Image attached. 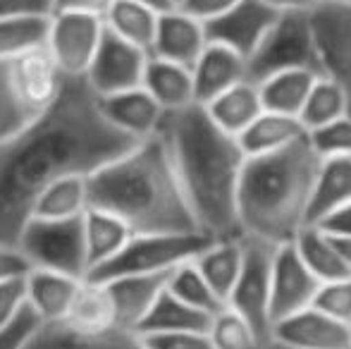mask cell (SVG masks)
<instances>
[{"instance_id": "6da1fadb", "label": "cell", "mask_w": 351, "mask_h": 349, "mask_svg": "<svg viewBox=\"0 0 351 349\" xmlns=\"http://www.w3.org/2000/svg\"><path fill=\"white\" fill-rule=\"evenodd\" d=\"M134 144L106 120L86 80H62L29 125L0 141V247L17 249L34 201L48 184L93 175Z\"/></svg>"}, {"instance_id": "7a4b0ae2", "label": "cell", "mask_w": 351, "mask_h": 349, "mask_svg": "<svg viewBox=\"0 0 351 349\" xmlns=\"http://www.w3.org/2000/svg\"><path fill=\"white\" fill-rule=\"evenodd\" d=\"M158 134L201 232L210 239L241 234L237 191L246 156L239 139L222 132L201 103L165 112Z\"/></svg>"}, {"instance_id": "3957f363", "label": "cell", "mask_w": 351, "mask_h": 349, "mask_svg": "<svg viewBox=\"0 0 351 349\" xmlns=\"http://www.w3.org/2000/svg\"><path fill=\"white\" fill-rule=\"evenodd\" d=\"M86 184L91 208L117 215L134 234L201 232L160 134L98 168Z\"/></svg>"}, {"instance_id": "277c9868", "label": "cell", "mask_w": 351, "mask_h": 349, "mask_svg": "<svg viewBox=\"0 0 351 349\" xmlns=\"http://www.w3.org/2000/svg\"><path fill=\"white\" fill-rule=\"evenodd\" d=\"M323 156L308 136L278 154L251 156L237 191V223L241 237L273 247L291 244L308 225V206Z\"/></svg>"}, {"instance_id": "5b68a950", "label": "cell", "mask_w": 351, "mask_h": 349, "mask_svg": "<svg viewBox=\"0 0 351 349\" xmlns=\"http://www.w3.org/2000/svg\"><path fill=\"white\" fill-rule=\"evenodd\" d=\"M210 237L204 232L186 234H134L127 247L112 261L91 270L86 280L91 282H108L122 275H165L177 265L196 258Z\"/></svg>"}, {"instance_id": "8992f818", "label": "cell", "mask_w": 351, "mask_h": 349, "mask_svg": "<svg viewBox=\"0 0 351 349\" xmlns=\"http://www.w3.org/2000/svg\"><path fill=\"white\" fill-rule=\"evenodd\" d=\"M103 36V14L86 10H56L48 19L43 48L62 80H84Z\"/></svg>"}, {"instance_id": "52a82bcc", "label": "cell", "mask_w": 351, "mask_h": 349, "mask_svg": "<svg viewBox=\"0 0 351 349\" xmlns=\"http://www.w3.org/2000/svg\"><path fill=\"white\" fill-rule=\"evenodd\" d=\"M17 252L29 268H46L86 280V249H84L82 218L67 223L29 220L17 239Z\"/></svg>"}, {"instance_id": "ba28073f", "label": "cell", "mask_w": 351, "mask_h": 349, "mask_svg": "<svg viewBox=\"0 0 351 349\" xmlns=\"http://www.w3.org/2000/svg\"><path fill=\"white\" fill-rule=\"evenodd\" d=\"M287 67H313L320 72L311 14H282L256 56L249 60V80L258 82L270 72Z\"/></svg>"}, {"instance_id": "9c48e42d", "label": "cell", "mask_w": 351, "mask_h": 349, "mask_svg": "<svg viewBox=\"0 0 351 349\" xmlns=\"http://www.w3.org/2000/svg\"><path fill=\"white\" fill-rule=\"evenodd\" d=\"M273 244L244 237V265L225 306L237 311L270 342V270L275 258ZM273 345V342H270Z\"/></svg>"}, {"instance_id": "30bf717a", "label": "cell", "mask_w": 351, "mask_h": 349, "mask_svg": "<svg viewBox=\"0 0 351 349\" xmlns=\"http://www.w3.org/2000/svg\"><path fill=\"white\" fill-rule=\"evenodd\" d=\"M280 17V10L265 0H241L225 14L206 24V34L208 41L227 46L249 62Z\"/></svg>"}, {"instance_id": "8fae6325", "label": "cell", "mask_w": 351, "mask_h": 349, "mask_svg": "<svg viewBox=\"0 0 351 349\" xmlns=\"http://www.w3.org/2000/svg\"><path fill=\"white\" fill-rule=\"evenodd\" d=\"M320 282L304 265L294 244H282L275 249L270 270V330L275 323L313 306Z\"/></svg>"}, {"instance_id": "7c38bea8", "label": "cell", "mask_w": 351, "mask_h": 349, "mask_svg": "<svg viewBox=\"0 0 351 349\" xmlns=\"http://www.w3.org/2000/svg\"><path fill=\"white\" fill-rule=\"evenodd\" d=\"M148 58H151L148 53L112 36L106 29V36H103L96 58H93L84 80L91 86V91L101 98L130 91V88L141 86Z\"/></svg>"}, {"instance_id": "4fadbf2b", "label": "cell", "mask_w": 351, "mask_h": 349, "mask_svg": "<svg viewBox=\"0 0 351 349\" xmlns=\"http://www.w3.org/2000/svg\"><path fill=\"white\" fill-rule=\"evenodd\" d=\"M320 72L339 82L347 91L351 112V8L323 3L311 12Z\"/></svg>"}, {"instance_id": "5bb4252c", "label": "cell", "mask_w": 351, "mask_h": 349, "mask_svg": "<svg viewBox=\"0 0 351 349\" xmlns=\"http://www.w3.org/2000/svg\"><path fill=\"white\" fill-rule=\"evenodd\" d=\"M270 342L282 349H351V328L320 309L308 306L275 323Z\"/></svg>"}, {"instance_id": "9a60e30c", "label": "cell", "mask_w": 351, "mask_h": 349, "mask_svg": "<svg viewBox=\"0 0 351 349\" xmlns=\"http://www.w3.org/2000/svg\"><path fill=\"white\" fill-rule=\"evenodd\" d=\"M84 278H74L67 273L46 268H29L24 275L27 285V306L41 326L65 323L72 311V304L82 289Z\"/></svg>"}, {"instance_id": "2e32d148", "label": "cell", "mask_w": 351, "mask_h": 349, "mask_svg": "<svg viewBox=\"0 0 351 349\" xmlns=\"http://www.w3.org/2000/svg\"><path fill=\"white\" fill-rule=\"evenodd\" d=\"M206 46H208L206 24L186 14L184 10L175 8L158 17L156 41H153L151 51L153 58H162V60L191 67L199 60Z\"/></svg>"}, {"instance_id": "e0dca14e", "label": "cell", "mask_w": 351, "mask_h": 349, "mask_svg": "<svg viewBox=\"0 0 351 349\" xmlns=\"http://www.w3.org/2000/svg\"><path fill=\"white\" fill-rule=\"evenodd\" d=\"M101 98V96H98ZM101 108L106 120L122 134L143 141L148 136H156L162 125V108L151 98V93L143 86L130 88V91L112 93L101 98Z\"/></svg>"}, {"instance_id": "ac0fdd59", "label": "cell", "mask_w": 351, "mask_h": 349, "mask_svg": "<svg viewBox=\"0 0 351 349\" xmlns=\"http://www.w3.org/2000/svg\"><path fill=\"white\" fill-rule=\"evenodd\" d=\"M172 273V270H170ZM122 275V278H112L106 285L108 294H110L112 311H115V326L122 330L136 333L146 313L156 304V299L162 294L167 285V275Z\"/></svg>"}, {"instance_id": "d6986e66", "label": "cell", "mask_w": 351, "mask_h": 349, "mask_svg": "<svg viewBox=\"0 0 351 349\" xmlns=\"http://www.w3.org/2000/svg\"><path fill=\"white\" fill-rule=\"evenodd\" d=\"M191 77H194L196 103L204 106L222 91L249 80V62L227 46L208 41L199 60L191 65Z\"/></svg>"}, {"instance_id": "ffe728a7", "label": "cell", "mask_w": 351, "mask_h": 349, "mask_svg": "<svg viewBox=\"0 0 351 349\" xmlns=\"http://www.w3.org/2000/svg\"><path fill=\"white\" fill-rule=\"evenodd\" d=\"M347 206H351V156H325L311 194L308 225H323Z\"/></svg>"}, {"instance_id": "44dd1931", "label": "cell", "mask_w": 351, "mask_h": 349, "mask_svg": "<svg viewBox=\"0 0 351 349\" xmlns=\"http://www.w3.org/2000/svg\"><path fill=\"white\" fill-rule=\"evenodd\" d=\"M27 349H146L141 337L122 328H108L101 333L74 330L67 323L41 326L29 340Z\"/></svg>"}, {"instance_id": "7402d4cb", "label": "cell", "mask_w": 351, "mask_h": 349, "mask_svg": "<svg viewBox=\"0 0 351 349\" xmlns=\"http://www.w3.org/2000/svg\"><path fill=\"white\" fill-rule=\"evenodd\" d=\"M320 75L323 72L313 70V67H287V70L265 75L263 80L256 82L261 101H263V110L299 117L301 106L308 98L311 88Z\"/></svg>"}, {"instance_id": "603a6c76", "label": "cell", "mask_w": 351, "mask_h": 349, "mask_svg": "<svg viewBox=\"0 0 351 349\" xmlns=\"http://www.w3.org/2000/svg\"><path fill=\"white\" fill-rule=\"evenodd\" d=\"M141 86L151 93V98L162 108V112H177L196 103L191 67L177 65L162 58H148Z\"/></svg>"}, {"instance_id": "cb8c5ba5", "label": "cell", "mask_w": 351, "mask_h": 349, "mask_svg": "<svg viewBox=\"0 0 351 349\" xmlns=\"http://www.w3.org/2000/svg\"><path fill=\"white\" fill-rule=\"evenodd\" d=\"M194 263L213 292L217 294V299L227 304L244 265V237L234 234V237L210 239L208 247L194 258Z\"/></svg>"}, {"instance_id": "d4e9b609", "label": "cell", "mask_w": 351, "mask_h": 349, "mask_svg": "<svg viewBox=\"0 0 351 349\" xmlns=\"http://www.w3.org/2000/svg\"><path fill=\"white\" fill-rule=\"evenodd\" d=\"M84 230V249H86V275L91 270L101 268L108 261L117 256L127 247L134 232L122 223L117 215L106 213V210L88 208L82 218Z\"/></svg>"}, {"instance_id": "484cf974", "label": "cell", "mask_w": 351, "mask_h": 349, "mask_svg": "<svg viewBox=\"0 0 351 349\" xmlns=\"http://www.w3.org/2000/svg\"><path fill=\"white\" fill-rule=\"evenodd\" d=\"M91 208L88 204V184L86 177L70 175L56 180L36 196L32 206L29 220H46V223H67L79 220Z\"/></svg>"}, {"instance_id": "4316f807", "label": "cell", "mask_w": 351, "mask_h": 349, "mask_svg": "<svg viewBox=\"0 0 351 349\" xmlns=\"http://www.w3.org/2000/svg\"><path fill=\"white\" fill-rule=\"evenodd\" d=\"M304 136H308L301 127L299 117L280 115V112L263 110L237 139L244 151L246 158L251 156H268L278 154V151L287 149V146L296 144Z\"/></svg>"}, {"instance_id": "83f0119b", "label": "cell", "mask_w": 351, "mask_h": 349, "mask_svg": "<svg viewBox=\"0 0 351 349\" xmlns=\"http://www.w3.org/2000/svg\"><path fill=\"white\" fill-rule=\"evenodd\" d=\"M204 108L210 115V120L222 132H227L232 136H239L263 112V101H261L256 82L244 80L232 88H227V91H222L213 101L204 103Z\"/></svg>"}, {"instance_id": "f1b7e54d", "label": "cell", "mask_w": 351, "mask_h": 349, "mask_svg": "<svg viewBox=\"0 0 351 349\" xmlns=\"http://www.w3.org/2000/svg\"><path fill=\"white\" fill-rule=\"evenodd\" d=\"M294 249L299 254V258L304 261L306 268L315 275L320 285L335 282V280L351 278L347 263L339 256L337 247H335L332 237L328 230L318 228V225H306L299 234H296Z\"/></svg>"}, {"instance_id": "f546056e", "label": "cell", "mask_w": 351, "mask_h": 349, "mask_svg": "<svg viewBox=\"0 0 351 349\" xmlns=\"http://www.w3.org/2000/svg\"><path fill=\"white\" fill-rule=\"evenodd\" d=\"M158 17H160L158 12L139 3H132V0H112L103 12V22L112 36L132 43L148 56H151L153 41H156Z\"/></svg>"}, {"instance_id": "4dcf8cb0", "label": "cell", "mask_w": 351, "mask_h": 349, "mask_svg": "<svg viewBox=\"0 0 351 349\" xmlns=\"http://www.w3.org/2000/svg\"><path fill=\"white\" fill-rule=\"evenodd\" d=\"M344 115H349L347 91L332 77L320 75L299 110V122L304 127V132L306 134H315V132L332 125Z\"/></svg>"}, {"instance_id": "1f68e13d", "label": "cell", "mask_w": 351, "mask_h": 349, "mask_svg": "<svg viewBox=\"0 0 351 349\" xmlns=\"http://www.w3.org/2000/svg\"><path fill=\"white\" fill-rule=\"evenodd\" d=\"M210 316L186 306L184 302L162 289V294L156 299L151 311L136 328V335H153V333H180V330H208Z\"/></svg>"}, {"instance_id": "d6a6232c", "label": "cell", "mask_w": 351, "mask_h": 349, "mask_svg": "<svg viewBox=\"0 0 351 349\" xmlns=\"http://www.w3.org/2000/svg\"><path fill=\"white\" fill-rule=\"evenodd\" d=\"M38 108L29 103L17 80V67L12 60H0V141L12 136L38 115Z\"/></svg>"}, {"instance_id": "836d02e7", "label": "cell", "mask_w": 351, "mask_h": 349, "mask_svg": "<svg viewBox=\"0 0 351 349\" xmlns=\"http://www.w3.org/2000/svg\"><path fill=\"white\" fill-rule=\"evenodd\" d=\"M65 323L72 326L74 330L84 333H101L108 330V328H117L115 311H112V302L106 285L84 280Z\"/></svg>"}, {"instance_id": "e575fe53", "label": "cell", "mask_w": 351, "mask_h": 349, "mask_svg": "<svg viewBox=\"0 0 351 349\" xmlns=\"http://www.w3.org/2000/svg\"><path fill=\"white\" fill-rule=\"evenodd\" d=\"M167 292L175 294L180 302H184L186 306L196 309V311L206 313V316H215L225 304L217 299V294L210 289V285L206 282V278L201 275V270L196 268L194 258L182 265H177L170 275H167Z\"/></svg>"}, {"instance_id": "d590c367", "label": "cell", "mask_w": 351, "mask_h": 349, "mask_svg": "<svg viewBox=\"0 0 351 349\" xmlns=\"http://www.w3.org/2000/svg\"><path fill=\"white\" fill-rule=\"evenodd\" d=\"M208 337L213 349H270V342L230 306H222L210 318Z\"/></svg>"}, {"instance_id": "8d00e7d4", "label": "cell", "mask_w": 351, "mask_h": 349, "mask_svg": "<svg viewBox=\"0 0 351 349\" xmlns=\"http://www.w3.org/2000/svg\"><path fill=\"white\" fill-rule=\"evenodd\" d=\"M48 19H22L3 22L0 19V60H12L46 43Z\"/></svg>"}, {"instance_id": "74e56055", "label": "cell", "mask_w": 351, "mask_h": 349, "mask_svg": "<svg viewBox=\"0 0 351 349\" xmlns=\"http://www.w3.org/2000/svg\"><path fill=\"white\" fill-rule=\"evenodd\" d=\"M313 306L349 326L351 323V278H342V280H335V282L320 285Z\"/></svg>"}, {"instance_id": "f35d334b", "label": "cell", "mask_w": 351, "mask_h": 349, "mask_svg": "<svg viewBox=\"0 0 351 349\" xmlns=\"http://www.w3.org/2000/svg\"><path fill=\"white\" fill-rule=\"evenodd\" d=\"M308 139L323 158L325 156H351V112L315 134H308Z\"/></svg>"}, {"instance_id": "ab89813d", "label": "cell", "mask_w": 351, "mask_h": 349, "mask_svg": "<svg viewBox=\"0 0 351 349\" xmlns=\"http://www.w3.org/2000/svg\"><path fill=\"white\" fill-rule=\"evenodd\" d=\"M146 349H213L208 330H180L139 335Z\"/></svg>"}, {"instance_id": "60d3db41", "label": "cell", "mask_w": 351, "mask_h": 349, "mask_svg": "<svg viewBox=\"0 0 351 349\" xmlns=\"http://www.w3.org/2000/svg\"><path fill=\"white\" fill-rule=\"evenodd\" d=\"M24 275H12V278L0 280V328L10 326V323L22 316L24 309H27V285H24Z\"/></svg>"}, {"instance_id": "b9f144b4", "label": "cell", "mask_w": 351, "mask_h": 349, "mask_svg": "<svg viewBox=\"0 0 351 349\" xmlns=\"http://www.w3.org/2000/svg\"><path fill=\"white\" fill-rule=\"evenodd\" d=\"M53 12H56V0H0V19L3 22L51 19Z\"/></svg>"}, {"instance_id": "7bdbcfd3", "label": "cell", "mask_w": 351, "mask_h": 349, "mask_svg": "<svg viewBox=\"0 0 351 349\" xmlns=\"http://www.w3.org/2000/svg\"><path fill=\"white\" fill-rule=\"evenodd\" d=\"M41 321L32 313V309H24L19 318H14L10 326L0 328V349H27L29 340L36 335Z\"/></svg>"}, {"instance_id": "ee69618b", "label": "cell", "mask_w": 351, "mask_h": 349, "mask_svg": "<svg viewBox=\"0 0 351 349\" xmlns=\"http://www.w3.org/2000/svg\"><path fill=\"white\" fill-rule=\"evenodd\" d=\"M237 3H241V0H180L177 8L184 10L191 17H196L199 22L208 24L220 17V14H225L227 10L234 8Z\"/></svg>"}, {"instance_id": "f6af8a7d", "label": "cell", "mask_w": 351, "mask_h": 349, "mask_svg": "<svg viewBox=\"0 0 351 349\" xmlns=\"http://www.w3.org/2000/svg\"><path fill=\"white\" fill-rule=\"evenodd\" d=\"M282 14H311L325 3V0H265Z\"/></svg>"}, {"instance_id": "bcb514c9", "label": "cell", "mask_w": 351, "mask_h": 349, "mask_svg": "<svg viewBox=\"0 0 351 349\" xmlns=\"http://www.w3.org/2000/svg\"><path fill=\"white\" fill-rule=\"evenodd\" d=\"M112 0H56V10H86V12L103 14Z\"/></svg>"}, {"instance_id": "7dc6e473", "label": "cell", "mask_w": 351, "mask_h": 349, "mask_svg": "<svg viewBox=\"0 0 351 349\" xmlns=\"http://www.w3.org/2000/svg\"><path fill=\"white\" fill-rule=\"evenodd\" d=\"M318 228L328 230V232H335V234H349L351 237V206H347L344 210H339V213H335L330 220H325L323 225H318Z\"/></svg>"}, {"instance_id": "c3c4849f", "label": "cell", "mask_w": 351, "mask_h": 349, "mask_svg": "<svg viewBox=\"0 0 351 349\" xmlns=\"http://www.w3.org/2000/svg\"><path fill=\"white\" fill-rule=\"evenodd\" d=\"M330 237H332L339 256L344 258V263H347V268L351 273V237H349V234H335V232H330Z\"/></svg>"}, {"instance_id": "681fc988", "label": "cell", "mask_w": 351, "mask_h": 349, "mask_svg": "<svg viewBox=\"0 0 351 349\" xmlns=\"http://www.w3.org/2000/svg\"><path fill=\"white\" fill-rule=\"evenodd\" d=\"M132 3H139L143 8L153 10V12H158V14L170 12V10L177 8V0H132Z\"/></svg>"}, {"instance_id": "f907efd6", "label": "cell", "mask_w": 351, "mask_h": 349, "mask_svg": "<svg viewBox=\"0 0 351 349\" xmlns=\"http://www.w3.org/2000/svg\"><path fill=\"white\" fill-rule=\"evenodd\" d=\"M328 5H337V8H351V0H325Z\"/></svg>"}, {"instance_id": "816d5d0a", "label": "cell", "mask_w": 351, "mask_h": 349, "mask_svg": "<svg viewBox=\"0 0 351 349\" xmlns=\"http://www.w3.org/2000/svg\"><path fill=\"white\" fill-rule=\"evenodd\" d=\"M270 349H282V347H278V345H270Z\"/></svg>"}, {"instance_id": "f5cc1de1", "label": "cell", "mask_w": 351, "mask_h": 349, "mask_svg": "<svg viewBox=\"0 0 351 349\" xmlns=\"http://www.w3.org/2000/svg\"><path fill=\"white\" fill-rule=\"evenodd\" d=\"M177 5H180V0H177Z\"/></svg>"}, {"instance_id": "db71d44e", "label": "cell", "mask_w": 351, "mask_h": 349, "mask_svg": "<svg viewBox=\"0 0 351 349\" xmlns=\"http://www.w3.org/2000/svg\"><path fill=\"white\" fill-rule=\"evenodd\" d=\"M349 328H351V323H349Z\"/></svg>"}]
</instances>
